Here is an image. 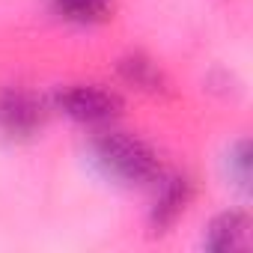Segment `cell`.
<instances>
[{"instance_id": "obj_1", "label": "cell", "mask_w": 253, "mask_h": 253, "mask_svg": "<svg viewBox=\"0 0 253 253\" xmlns=\"http://www.w3.org/2000/svg\"><path fill=\"white\" fill-rule=\"evenodd\" d=\"M92 161L98 170L119 185H149L158 179L161 164L152 146L122 131H107L92 143Z\"/></svg>"}, {"instance_id": "obj_2", "label": "cell", "mask_w": 253, "mask_h": 253, "mask_svg": "<svg viewBox=\"0 0 253 253\" xmlns=\"http://www.w3.org/2000/svg\"><path fill=\"white\" fill-rule=\"evenodd\" d=\"M57 110L84 125H104L113 116H119L122 101L101 86H69L57 95Z\"/></svg>"}, {"instance_id": "obj_3", "label": "cell", "mask_w": 253, "mask_h": 253, "mask_svg": "<svg viewBox=\"0 0 253 253\" xmlns=\"http://www.w3.org/2000/svg\"><path fill=\"white\" fill-rule=\"evenodd\" d=\"M45 125V104L24 89H9L0 95V134L12 140L33 137Z\"/></svg>"}, {"instance_id": "obj_4", "label": "cell", "mask_w": 253, "mask_h": 253, "mask_svg": "<svg viewBox=\"0 0 253 253\" xmlns=\"http://www.w3.org/2000/svg\"><path fill=\"white\" fill-rule=\"evenodd\" d=\"M188 203H191V182L188 179H170V182H164L161 191H158V197H155V206L149 211L152 229L155 232L170 229L182 217V211H185Z\"/></svg>"}, {"instance_id": "obj_5", "label": "cell", "mask_w": 253, "mask_h": 253, "mask_svg": "<svg viewBox=\"0 0 253 253\" xmlns=\"http://www.w3.org/2000/svg\"><path fill=\"white\" fill-rule=\"evenodd\" d=\"M247 235H250V220L241 211H223L209 223L203 244L209 250H238L247 244Z\"/></svg>"}, {"instance_id": "obj_6", "label": "cell", "mask_w": 253, "mask_h": 253, "mask_svg": "<svg viewBox=\"0 0 253 253\" xmlns=\"http://www.w3.org/2000/svg\"><path fill=\"white\" fill-rule=\"evenodd\" d=\"M51 9L72 24H98L110 15V0H51Z\"/></svg>"}, {"instance_id": "obj_7", "label": "cell", "mask_w": 253, "mask_h": 253, "mask_svg": "<svg viewBox=\"0 0 253 253\" xmlns=\"http://www.w3.org/2000/svg\"><path fill=\"white\" fill-rule=\"evenodd\" d=\"M119 72H122V78L128 81L131 86H140V89H161V84H164L158 66H155L152 60H146L143 54L125 57V60L119 63Z\"/></svg>"}, {"instance_id": "obj_8", "label": "cell", "mask_w": 253, "mask_h": 253, "mask_svg": "<svg viewBox=\"0 0 253 253\" xmlns=\"http://www.w3.org/2000/svg\"><path fill=\"white\" fill-rule=\"evenodd\" d=\"M226 170H229L232 185H238V188H247V185H250V149H247L244 140L229 149V155H226Z\"/></svg>"}]
</instances>
